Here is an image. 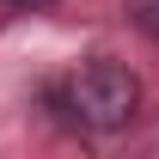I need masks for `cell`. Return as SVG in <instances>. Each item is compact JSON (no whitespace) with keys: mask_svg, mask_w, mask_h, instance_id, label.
<instances>
[{"mask_svg":"<svg viewBox=\"0 0 159 159\" xmlns=\"http://www.w3.org/2000/svg\"><path fill=\"white\" fill-rule=\"evenodd\" d=\"M61 110H67L80 129H92V135H116V129H129L135 110H141V80H135L129 61L92 55V61L74 67L67 92H61Z\"/></svg>","mask_w":159,"mask_h":159,"instance_id":"obj_1","label":"cell"},{"mask_svg":"<svg viewBox=\"0 0 159 159\" xmlns=\"http://www.w3.org/2000/svg\"><path fill=\"white\" fill-rule=\"evenodd\" d=\"M122 6H129V25H135L141 37L159 43V0H122Z\"/></svg>","mask_w":159,"mask_h":159,"instance_id":"obj_2","label":"cell"},{"mask_svg":"<svg viewBox=\"0 0 159 159\" xmlns=\"http://www.w3.org/2000/svg\"><path fill=\"white\" fill-rule=\"evenodd\" d=\"M12 6H49V0H12Z\"/></svg>","mask_w":159,"mask_h":159,"instance_id":"obj_3","label":"cell"}]
</instances>
